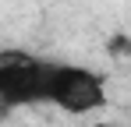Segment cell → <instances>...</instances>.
<instances>
[{
  "label": "cell",
  "instance_id": "cell-1",
  "mask_svg": "<svg viewBox=\"0 0 131 127\" xmlns=\"http://www.w3.org/2000/svg\"><path fill=\"white\" fill-rule=\"evenodd\" d=\"M46 106L60 109L67 117H89L110 106V78L85 64L53 60L46 81Z\"/></svg>",
  "mask_w": 131,
  "mask_h": 127
},
{
  "label": "cell",
  "instance_id": "cell-2",
  "mask_svg": "<svg viewBox=\"0 0 131 127\" xmlns=\"http://www.w3.org/2000/svg\"><path fill=\"white\" fill-rule=\"evenodd\" d=\"M53 60L25 53V49H4L0 53V106L4 113L46 106V81H50Z\"/></svg>",
  "mask_w": 131,
  "mask_h": 127
},
{
  "label": "cell",
  "instance_id": "cell-3",
  "mask_svg": "<svg viewBox=\"0 0 131 127\" xmlns=\"http://www.w3.org/2000/svg\"><path fill=\"white\" fill-rule=\"evenodd\" d=\"M99 127H113V124H99Z\"/></svg>",
  "mask_w": 131,
  "mask_h": 127
}]
</instances>
